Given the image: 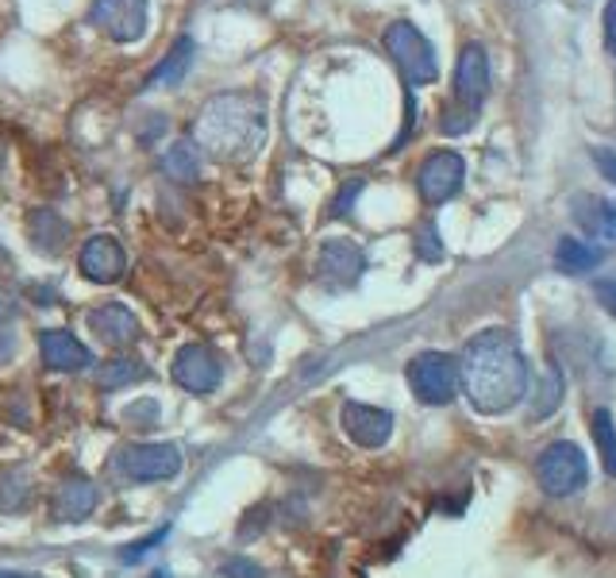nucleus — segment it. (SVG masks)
Here are the masks:
<instances>
[{
  "label": "nucleus",
  "mask_w": 616,
  "mask_h": 578,
  "mask_svg": "<svg viewBox=\"0 0 616 578\" xmlns=\"http://www.w3.org/2000/svg\"><path fill=\"white\" fill-rule=\"evenodd\" d=\"M536 483L547 498H574L589 483V459L578 444L555 439L540 452L536 459Z\"/></svg>",
  "instance_id": "nucleus-4"
},
{
  "label": "nucleus",
  "mask_w": 616,
  "mask_h": 578,
  "mask_svg": "<svg viewBox=\"0 0 616 578\" xmlns=\"http://www.w3.org/2000/svg\"><path fill=\"white\" fill-rule=\"evenodd\" d=\"M594 162H597V170H602V178H609V182L616 185V151L613 146H594Z\"/></svg>",
  "instance_id": "nucleus-28"
},
{
  "label": "nucleus",
  "mask_w": 616,
  "mask_h": 578,
  "mask_svg": "<svg viewBox=\"0 0 616 578\" xmlns=\"http://www.w3.org/2000/svg\"><path fill=\"white\" fill-rule=\"evenodd\" d=\"M386 51L393 54L397 70L404 73L409 85H435L440 78V62H435V51L428 43V36L409 20H397L386 28Z\"/></svg>",
  "instance_id": "nucleus-5"
},
{
  "label": "nucleus",
  "mask_w": 616,
  "mask_h": 578,
  "mask_svg": "<svg viewBox=\"0 0 616 578\" xmlns=\"http://www.w3.org/2000/svg\"><path fill=\"white\" fill-rule=\"evenodd\" d=\"M224 575L228 578H263L255 564H247V559H232V564H224Z\"/></svg>",
  "instance_id": "nucleus-29"
},
{
  "label": "nucleus",
  "mask_w": 616,
  "mask_h": 578,
  "mask_svg": "<svg viewBox=\"0 0 616 578\" xmlns=\"http://www.w3.org/2000/svg\"><path fill=\"white\" fill-rule=\"evenodd\" d=\"M594 297L602 301L605 313L616 316V278H597L594 282Z\"/></svg>",
  "instance_id": "nucleus-27"
},
{
  "label": "nucleus",
  "mask_w": 616,
  "mask_h": 578,
  "mask_svg": "<svg viewBox=\"0 0 616 578\" xmlns=\"http://www.w3.org/2000/svg\"><path fill=\"white\" fill-rule=\"evenodd\" d=\"M367 271V255L355 240H324L320 243V255H316V278L324 286H355Z\"/></svg>",
  "instance_id": "nucleus-10"
},
{
  "label": "nucleus",
  "mask_w": 616,
  "mask_h": 578,
  "mask_svg": "<svg viewBox=\"0 0 616 578\" xmlns=\"http://www.w3.org/2000/svg\"><path fill=\"white\" fill-rule=\"evenodd\" d=\"M166 533H170V528H158V533H151V536H143V540L127 544V548L120 551V559H124V564H140L143 556H151V551L158 548L162 540H166Z\"/></svg>",
  "instance_id": "nucleus-26"
},
{
  "label": "nucleus",
  "mask_w": 616,
  "mask_h": 578,
  "mask_svg": "<svg viewBox=\"0 0 616 578\" xmlns=\"http://www.w3.org/2000/svg\"><path fill=\"white\" fill-rule=\"evenodd\" d=\"M359 190H362V185H359V182H351V190H343V193H339V201H336V209H331V213H336V216H343L347 209H351V201H355V193H359Z\"/></svg>",
  "instance_id": "nucleus-31"
},
{
  "label": "nucleus",
  "mask_w": 616,
  "mask_h": 578,
  "mask_svg": "<svg viewBox=\"0 0 616 578\" xmlns=\"http://www.w3.org/2000/svg\"><path fill=\"white\" fill-rule=\"evenodd\" d=\"M39 355H43V363L51 366V371H85V366L93 363L89 347L66 328H47L43 336H39Z\"/></svg>",
  "instance_id": "nucleus-15"
},
{
  "label": "nucleus",
  "mask_w": 616,
  "mask_h": 578,
  "mask_svg": "<svg viewBox=\"0 0 616 578\" xmlns=\"http://www.w3.org/2000/svg\"><path fill=\"white\" fill-rule=\"evenodd\" d=\"M174 382L189 394H213L220 386V359H216L213 347L185 344L174 355Z\"/></svg>",
  "instance_id": "nucleus-13"
},
{
  "label": "nucleus",
  "mask_w": 616,
  "mask_h": 578,
  "mask_svg": "<svg viewBox=\"0 0 616 578\" xmlns=\"http://www.w3.org/2000/svg\"><path fill=\"white\" fill-rule=\"evenodd\" d=\"M162 170H166L170 178H177V182H193V178H197V170H201L197 143L177 140L166 154H162Z\"/></svg>",
  "instance_id": "nucleus-19"
},
{
  "label": "nucleus",
  "mask_w": 616,
  "mask_h": 578,
  "mask_svg": "<svg viewBox=\"0 0 616 578\" xmlns=\"http://www.w3.org/2000/svg\"><path fill=\"white\" fill-rule=\"evenodd\" d=\"M589 433H594V455L602 459L605 475L616 478V420L609 409H594L589 417Z\"/></svg>",
  "instance_id": "nucleus-17"
},
{
  "label": "nucleus",
  "mask_w": 616,
  "mask_h": 578,
  "mask_svg": "<svg viewBox=\"0 0 616 578\" xmlns=\"http://www.w3.org/2000/svg\"><path fill=\"white\" fill-rule=\"evenodd\" d=\"M409 389L417 394L420 405H451L462 394V366L448 352H420L417 359L404 366Z\"/></svg>",
  "instance_id": "nucleus-3"
},
{
  "label": "nucleus",
  "mask_w": 616,
  "mask_h": 578,
  "mask_svg": "<svg viewBox=\"0 0 616 578\" xmlns=\"http://www.w3.org/2000/svg\"><path fill=\"white\" fill-rule=\"evenodd\" d=\"M462 394L482 417L513 413L528 394V359L509 328H485L462 347Z\"/></svg>",
  "instance_id": "nucleus-1"
},
{
  "label": "nucleus",
  "mask_w": 616,
  "mask_h": 578,
  "mask_svg": "<svg viewBox=\"0 0 616 578\" xmlns=\"http://www.w3.org/2000/svg\"><path fill=\"white\" fill-rule=\"evenodd\" d=\"M485 97H490V54L482 43H466L455 62V104L448 116H462V124L470 128Z\"/></svg>",
  "instance_id": "nucleus-6"
},
{
  "label": "nucleus",
  "mask_w": 616,
  "mask_h": 578,
  "mask_svg": "<svg viewBox=\"0 0 616 578\" xmlns=\"http://www.w3.org/2000/svg\"><path fill=\"white\" fill-rule=\"evenodd\" d=\"M89 20L112 39V43H140L147 36L151 0H93Z\"/></svg>",
  "instance_id": "nucleus-7"
},
{
  "label": "nucleus",
  "mask_w": 616,
  "mask_h": 578,
  "mask_svg": "<svg viewBox=\"0 0 616 578\" xmlns=\"http://www.w3.org/2000/svg\"><path fill=\"white\" fill-rule=\"evenodd\" d=\"M582 224L605 243H616V205L613 201H586V209L578 213Z\"/></svg>",
  "instance_id": "nucleus-21"
},
{
  "label": "nucleus",
  "mask_w": 616,
  "mask_h": 578,
  "mask_svg": "<svg viewBox=\"0 0 616 578\" xmlns=\"http://www.w3.org/2000/svg\"><path fill=\"white\" fill-rule=\"evenodd\" d=\"M154 578H166V575H154Z\"/></svg>",
  "instance_id": "nucleus-33"
},
{
  "label": "nucleus",
  "mask_w": 616,
  "mask_h": 578,
  "mask_svg": "<svg viewBox=\"0 0 616 578\" xmlns=\"http://www.w3.org/2000/svg\"><path fill=\"white\" fill-rule=\"evenodd\" d=\"M189 62H193V39L182 36L166 54H162L158 67L147 73V89H154V85H177V81L185 78V70H189Z\"/></svg>",
  "instance_id": "nucleus-16"
},
{
  "label": "nucleus",
  "mask_w": 616,
  "mask_h": 578,
  "mask_svg": "<svg viewBox=\"0 0 616 578\" xmlns=\"http://www.w3.org/2000/svg\"><path fill=\"white\" fill-rule=\"evenodd\" d=\"M602 263V251L589 247L586 240H558L555 247V266L563 274H586Z\"/></svg>",
  "instance_id": "nucleus-18"
},
{
  "label": "nucleus",
  "mask_w": 616,
  "mask_h": 578,
  "mask_svg": "<svg viewBox=\"0 0 616 578\" xmlns=\"http://www.w3.org/2000/svg\"><path fill=\"white\" fill-rule=\"evenodd\" d=\"M120 470L132 483H170L182 475V447L177 444H132L120 452Z\"/></svg>",
  "instance_id": "nucleus-9"
},
{
  "label": "nucleus",
  "mask_w": 616,
  "mask_h": 578,
  "mask_svg": "<svg viewBox=\"0 0 616 578\" xmlns=\"http://www.w3.org/2000/svg\"><path fill=\"white\" fill-rule=\"evenodd\" d=\"M78 271L85 274L96 286H112V282L124 278L127 271V251L116 235H93V240L81 243L78 251Z\"/></svg>",
  "instance_id": "nucleus-11"
},
{
  "label": "nucleus",
  "mask_w": 616,
  "mask_h": 578,
  "mask_svg": "<svg viewBox=\"0 0 616 578\" xmlns=\"http://www.w3.org/2000/svg\"><path fill=\"white\" fill-rule=\"evenodd\" d=\"M85 321H89V328H93L96 336H101L104 344H112V347L135 344V336H140V321H135L132 308L120 305V301H109V305L89 308Z\"/></svg>",
  "instance_id": "nucleus-14"
},
{
  "label": "nucleus",
  "mask_w": 616,
  "mask_h": 578,
  "mask_svg": "<svg viewBox=\"0 0 616 578\" xmlns=\"http://www.w3.org/2000/svg\"><path fill=\"white\" fill-rule=\"evenodd\" d=\"M605 51L616 54V0L605 4Z\"/></svg>",
  "instance_id": "nucleus-30"
},
{
  "label": "nucleus",
  "mask_w": 616,
  "mask_h": 578,
  "mask_svg": "<svg viewBox=\"0 0 616 578\" xmlns=\"http://www.w3.org/2000/svg\"><path fill=\"white\" fill-rule=\"evenodd\" d=\"M339 425H343V433L351 436L355 444L374 452V447H386L389 436H393V413L378 409V405L347 402L343 409H339Z\"/></svg>",
  "instance_id": "nucleus-12"
},
{
  "label": "nucleus",
  "mask_w": 616,
  "mask_h": 578,
  "mask_svg": "<svg viewBox=\"0 0 616 578\" xmlns=\"http://www.w3.org/2000/svg\"><path fill=\"white\" fill-rule=\"evenodd\" d=\"M0 578H43V575H23V571H0Z\"/></svg>",
  "instance_id": "nucleus-32"
},
{
  "label": "nucleus",
  "mask_w": 616,
  "mask_h": 578,
  "mask_svg": "<svg viewBox=\"0 0 616 578\" xmlns=\"http://www.w3.org/2000/svg\"><path fill=\"white\" fill-rule=\"evenodd\" d=\"M558 402H563V374L551 371L547 382L540 386V402L532 405V417H547V413H555Z\"/></svg>",
  "instance_id": "nucleus-24"
},
{
  "label": "nucleus",
  "mask_w": 616,
  "mask_h": 578,
  "mask_svg": "<svg viewBox=\"0 0 616 578\" xmlns=\"http://www.w3.org/2000/svg\"><path fill=\"white\" fill-rule=\"evenodd\" d=\"M31 235H35L43 251H59L62 243H66L70 227H66V220H59L51 209H39V213H31Z\"/></svg>",
  "instance_id": "nucleus-20"
},
{
  "label": "nucleus",
  "mask_w": 616,
  "mask_h": 578,
  "mask_svg": "<svg viewBox=\"0 0 616 578\" xmlns=\"http://www.w3.org/2000/svg\"><path fill=\"white\" fill-rule=\"evenodd\" d=\"M417 255L424 258V263H440V258H443V243H440V235H435V224H420Z\"/></svg>",
  "instance_id": "nucleus-25"
},
{
  "label": "nucleus",
  "mask_w": 616,
  "mask_h": 578,
  "mask_svg": "<svg viewBox=\"0 0 616 578\" xmlns=\"http://www.w3.org/2000/svg\"><path fill=\"white\" fill-rule=\"evenodd\" d=\"M466 182V162L455 151H432L417 166V193L424 205H448Z\"/></svg>",
  "instance_id": "nucleus-8"
},
{
  "label": "nucleus",
  "mask_w": 616,
  "mask_h": 578,
  "mask_svg": "<svg viewBox=\"0 0 616 578\" xmlns=\"http://www.w3.org/2000/svg\"><path fill=\"white\" fill-rule=\"evenodd\" d=\"M140 378H147V366H143L140 359H112L96 371V382H101L104 389L132 386V382H140Z\"/></svg>",
  "instance_id": "nucleus-23"
},
{
  "label": "nucleus",
  "mask_w": 616,
  "mask_h": 578,
  "mask_svg": "<svg viewBox=\"0 0 616 578\" xmlns=\"http://www.w3.org/2000/svg\"><path fill=\"white\" fill-rule=\"evenodd\" d=\"M96 506V490L89 483H70L62 486V498H59V509L66 520H85L89 513Z\"/></svg>",
  "instance_id": "nucleus-22"
},
{
  "label": "nucleus",
  "mask_w": 616,
  "mask_h": 578,
  "mask_svg": "<svg viewBox=\"0 0 616 578\" xmlns=\"http://www.w3.org/2000/svg\"><path fill=\"white\" fill-rule=\"evenodd\" d=\"M193 140L220 162H247L266 143V101L258 93H220L201 109Z\"/></svg>",
  "instance_id": "nucleus-2"
}]
</instances>
